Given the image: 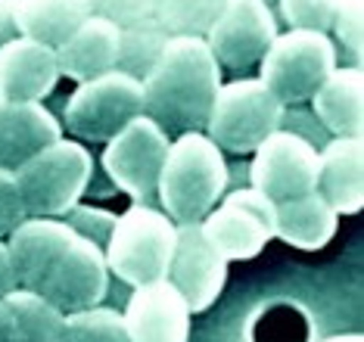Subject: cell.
<instances>
[{"label": "cell", "mask_w": 364, "mask_h": 342, "mask_svg": "<svg viewBox=\"0 0 364 342\" xmlns=\"http://www.w3.org/2000/svg\"><path fill=\"white\" fill-rule=\"evenodd\" d=\"M60 342H131L125 330V318L115 308H81L63 314Z\"/></svg>", "instance_id": "obj_26"}, {"label": "cell", "mask_w": 364, "mask_h": 342, "mask_svg": "<svg viewBox=\"0 0 364 342\" xmlns=\"http://www.w3.org/2000/svg\"><path fill=\"white\" fill-rule=\"evenodd\" d=\"M264 4H271V0H264Z\"/></svg>", "instance_id": "obj_35"}, {"label": "cell", "mask_w": 364, "mask_h": 342, "mask_svg": "<svg viewBox=\"0 0 364 342\" xmlns=\"http://www.w3.org/2000/svg\"><path fill=\"white\" fill-rule=\"evenodd\" d=\"M122 318L131 342H187L190 336V308L165 277L134 287Z\"/></svg>", "instance_id": "obj_15"}, {"label": "cell", "mask_w": 364, "mask_h": 342, "mask_svg": "<svg viewBox=\"0 0 364 342\" xmlns=\"http://www.w3.org/2000/svg\"><path fill=\"white\" fill-rule=\"evenodd\" d=\"M90 16V0H19L22 35L60 47Z\"/></svg>", "instance_id": "obj_23"}, {"label": "cell", "mask_w": 364, "mask_h": 342, "mask_svg": "<svg viewBox=\"0 0 364 342\" xmlns=\"http://www.w3.org/2000/svg\"><path fill=\"white\" fill-rule=\"evenodd\" d=\"M277 4L289 28L309 31H330L339 10V0H277Z\"/></svg>", "instance_id": "obj_27"}, {"label": "cell", "mask_w": 364, "mask_h": 342, "mask_svg": "<svg viewBox=\"0 0 364 342\" xmlns=\"http://www.w3.org/2000/svg\"><path fill=\"white\" fill-rule=\"evenodd\" d=\"M106 144L109 146L103 153V169L115 187L125 190L140 205L156 203V183H159V171L171 144L168 134L144 112Z\"/></svg>", "instance_id": "obj_8"}, {"label": "cell", "mask_w": 364, "mask_h": 342, "mask_svg": "<svg viewBox=\"0 0 364 342\" xmlns=\"http://www.w3.org/2000/svg\"><path fill=\"white\" fill-rule=\"evenodd\" d=\"M318 193L336 215H355L364 203V140L333 137L318 153Z\"/></svg>", "instance_id": "obj_18"}, {"label": "cell", "mask_w": 364, "mask_h": 342, "mask_svg": "<svg viewBox=\"0 0 364 342\" xmlns=\"http://www.w3.org/2000/svg\"><path fill=\"white\" fill-rule=\"evenodd\" d=\"M178 228L165 212L153 205L134 203L125 215H119L106 237V268L131 287L162 280L168 274V262L175 252Z\"/></svg>", "instance_id": "obj_4"}, {"label": "cell", "mask_w": 364, "mask_h": 342, "mask_svg": "<svg viewBox=\"0 0 364 342\" xmlns=\"http://www.w3.org/2000/svg\"><path fill=\"white\" fill-rule=\"evenodd\" d=\"M280 35L277 16L264 0H225L215 16L212 28L205 31V44L218 65L230 72H246L268 53L271 41Z\"/></svg>", "instance_id": "obj_9"}, {"label": "cell", "mask_w": 364, "mask_h": 342, "mask_svg": "<svg viewBox=\"0 0 364 342\" xmlns=\"http://www.w3.org/2000/svg\"><path fill=\"white\" fill-rule=\"evenodd\" d=\"M140 85H144V112L165 134L203 131L221 87V65L212 56L205 38L171 35Z\"/></svg>", "instance_id": "obj_1"}, {"label": "cell", "mask_w": 364, "mask_h": 342, "mask_svg": "<svg viewBox=\"0 0 364 342\" xmlns=\"http://www.w3.org/2000/svg\"><path fill=\"white\" fill-rule=\"evenodd\" d=\"M19 35V0H0V47Z\"/></svg>", "instance_id": "obj_32"}, {"label": "cell", "mask_w": 364, "mask_h": 342, "mask_svg": "<svg viewBox=\"0 0 364 342\" xmlns=\"http://www.w3.org/2000/svg\"><path fill=\"white\" fill-rule=\"evenodd\" d=\"M94 156L81 144L56 137L13 171L22 205L35 218H60L87 190Z\"/></svg>", "instance_id": "obj_3"}, {"label": "cell", "mask_w": 364, "mask_h": 342, "mask_svg": "<svg viewBox=\"0 0 364 342\" xmlns=\"http://www.w3.org/2000/svg\"><path fill=\"white\" fill-rule=\"evenodd\" d=\"M274 218H277L274 237H280L284 243L296 246V249L314 252V249L330 243V237L336 233L339 215L318 190H311V193H305V196L274 203Z\"/></svg>", "instance_id": "obj_21"}, {"label": "cell", "mask_w": 364, "mask_h": 342, "mask_svg": "<svg viewBox=\"0 0 364 342\" xmlns=\"http://www.w3.org/2000/svg\"><path fill=\"white\" fill-rule=\"evenodd\" d=\"M65 215V224H72L81 237H87V240H94L97 246L103 243L106 237H109V230H112V224H115V215L109 212H97V208H85V205H72L69 212H63Z\"/></svg>", "instance_id": "obj_30"}, {"label": "cell", "mask_w": 364, "mask_h": 342, "mask_svg": "<svg viewBox=\"0 0 364 342\" xmlns=\"http://www.w3.org/2000/svg\"><path fill=\"white\" fill-rule=\"evenodd\" d=\"M252 187L271 203L305 196L318 190V149L296 131H271L252 149Z\"/></svg>", "instance_id": "obj_10"}, {"label": "cell", "mask_w": 364, "mask_h": 342, "mask_svg": "<svg viewBox=\"0 0 364 342\" xmlns=\"http://www.w3.org/2000/svg\"><path fill=\"white\" fill-rule=\"evenodd\" d=\"M26 218H28V212H26V205H22L13 171L0 169V237H6L13 228H19Z\"/></svg>", "instance_id": "obj_31"}, {"label": "cell", "mask_w": 364, "mask_h": 342, "mask_svg": "<svg viewBox=\"0 0 364 342\" xmlns=\"http://www.w3.org/2000/svg\"><path fill=\"white\" fill-rule=\"evenodd\" d=\"M165 280L184 296L190 314L205 311L221 296L228 280V258L209 243L200 221L178 224L175 252H171Z\"/></svg>", "instance_id": "obj_12"}, {"label": "cell", "mask_w": 364, "mask_h": 342, "mask_svg": "<svg viewBox=\"0 0 364 342\" xmlns=\"http://www.w3.org/2000/svg\"><path fill=\"white\" fill-rule=\"evenodd\" d=\"M314 115L333 137L364 134V72L361 65H336L311 94Z\"/></svg>", "instance_id": "obj_20"}, {"label": "cell", "mask_w": 364, "mask_h": 342, "mask_svg": "<svg viewBox=\"0 0 364 342\" xmlns=\"http://www.w3.org/2000/svg\"><path fill=\"white\" fill-rule=\"evenodd\" d=\"M137 115H144V85L119 69L81 81L65 100V128L85 140H112Z\"/></svg>", "instance_id": "obj_7"}, {"label": "cell", "mask_w": 364, "mask_h": 342, "mask_svg": "<svg viewBox=\"0 0 364 342\" xmlns=\"http://www.w3.org/2000/svg\"><path fill=\"white\" fill-rule=\"evenodd\" d=\"M106 289H109V268H106L103 246L78 233L75 243L60 258L56 271L41 283L38 296L47 299L56 311L69 314L100 305L106 299Z\"/></svg>", "instance_id": "obj_13"}, {"label": "cell", "mask_w": 364, "mask_h": 342, "mask_svg": "<svg viewBox=\"0 0 364 342\" xmlns=\"http://www.w3.org/2000/svg\"><path fill=\"white\" fill-rule=\"evenodd\" d=\"M16 289V274H13V262H10V249L0 243V296Z\"/></svg>", "instance_id": "obj_33"}, {"label": "cell", "mask_w": 364, "mask_h": 342, "mask_svg": "<svg viewBox=\"0 0 364 342\" xmlns=\"http://www.w3.org/2000/svg\"><path fill=\"white\" fill-rule=\"evenodd\" d=\"M336 41L346 47V53L355 56V63H361L364 53V0H339V10L333 16Z\"/></svg>", "instance_id": "obj_28"}, {"label": "cell", "mask_w": 364, "mask_h": 342, "mask_svg": "<svg viewBox=\"0 0 364 342\" xmlns=\"http://www.w3.org/2000/svg\"><path fill=\"white\" fill-rule=\"evenodd\" d=\"M63 311L31 289L0 296V342H60Z\"/></svg>", "instance_id": "obj_22"}, {"label": "cell", "mask_w": 364, "mask_h": 342, "mask_svg": "<svg viewBox=\"0 0 364 342\" xmlns=\"http://www.w3.org/2000/svg\"><path fill=\"white\" fill-rule=\"evenodd\" d=\"M168 31L162 25H156L153 19L134 22V25H122L119 28V60H115V69L131 75V78H140L153 69V63L159 60L162 47L168 44Z\"/></svg>", "instance_id": "obj_24"}, {"label": "cell", "mask_w": 364, "mask_h": 342, "mask_svg": "<svg viewBox=\"0 0 364 342\" xmlns=\"http://www.w3.org/2000/svg\"><path fill=\"white\" fill-rule=\"evenodd\" d=\"M228 187V162L225 153L212 144L203 131L178 134L168 144L156 203H162L165 215L175 224H196L215 208Z\"/></svg>", "instance_id": "obj_2"}, {"label": "cell", "mask_w": 364, "mask_h": 342, "mask_svg": "<svg viewBox=\"0 0 364 342\" xmlns=\"http://www.w3.org/2000/svg\"><path fill=\"white\" fill-rule=\"evenodd\" d=\"M56 137H63V128L44 103L0 100V169L16 171Z\"/></svg>", "instance_id": "obj_17"}, {"label": "cell", "mask_w": 364, "mask_h": 342, "mask_svg": "<svg viewBox=\"0 0 364 342\" xmlns=\"http://www.w3.org/2000/svg\"><path fill=\"white\" fill-rule=\"evenodd\" d=\"M336 69V44L327 31L289 28L262 56V81L284 106L305 103Z\"/></svg>", "instance_id": "obj_6"}, {"label": "cell", "mask_w": 364, "mask_h": 342, "mask_svg": "<svg viewBox=\"0 0 364 342\" xmlns=\"http://www.w3.org/2000/svg\"><path fill=\"white\" fill-rule=\"evenodd\" d=\"M78 230L56 218H35L28 215L19 228L10 230V262L16 274V287L38 293L41 283L56 271L65 249L75 243Z\"/></svg>", "instance_id": "obj_14"}, {"label": "cell", "mask_w": 364, "mask_h": 342, "mask_svg": "<svg viewBox=\"0 0 364 342\" xmlns=\"http://www.w3.org/2000/svg\"><path fill=\"white\" fill-rule=\"evenodd\" d=\"M90 13L122 25H134L153 16V0H90Z\"/></svg>", "instance_id": "obj_29"}, {"label": "cell", "mask_w": 364, "mask_h": 342, "mask_svg": "<svg viewBox=\"0 0 364 342\" xmlns=\"http://www.w3.org/2000/svg\"><path fill=\"white\" fill-rule=\"evenodd\" d=\"M60 81L56 47L19 35L0 47V100L41 103Z\"/></svg>", "instance_id": "obj_16"}, {"label": "cell", "mask_w": 364, "mask_h": 342, "mask_svg": "<svg viewBox=\"0 0 364 342\" xmlns=\"http://www.w3.org/2000/svg\"><path fill=\"white\" fill-rule=\"evenodd\" d=\"M324 342H364V339H361V333H343V336H330Z\"/></svg>", "instance_id": "obj_34"}, {"label": "cell", "mask_w": 364, "mask_h": 342, "mask_svg": "<svg viewBox=\"0 0 364 342\" xmlns=\"http://www.w3.org/2000/svg\"><path fill=\"white\" fill-rule=\"evenodd\" d=\"M284 122V103L262 78H237L215 94L205 137L221 153H252Z\"/></svg>", "instance_id": "obj_5"}, {"label": "cell", "mask_w": 364, "mask_h": 342, "mask_svg": "<svg viewBox=\"0 0 364 342\" xmlns=\"http://www.w3.org/2000/svg\"><path fill=\"white\" fill-rule=\"evenodd\" d=\"M225 0H153L156 25H162L168 35H196L205 38L215 16L221 13Z\"/></svg>", "instance_id": "obj_25"}, {"label": "cell", "mask_w": 364, "mask_h": 342, "mask_svg": "<svg viewBox=\"0 0 364 342\" xmlns=\"http://www.w3.org/2000/svg\"><path fill=\"white\" fill-rule=\"evenodd\" d=\"M115 60H119V25L94 13L56 47L60 75L78 85L103 72H112Z\"/></svg>", "instance_id": "obj_19"}, {"label": "cell", "mask_w": 364, "mask_h": 342, "mask_svg": "<svg viewBox=\"0 0 364 342\" xmlns=\"http://www.w3.org/2000/svg\"><path fill=\"white\" fill-rule=\"evenodd\" d=\"M200 221L209 243L225 258H255L274 237V203L255 187L234 190Z\"/></svg>", "instance_id": "obj_11"}]
</instances>
